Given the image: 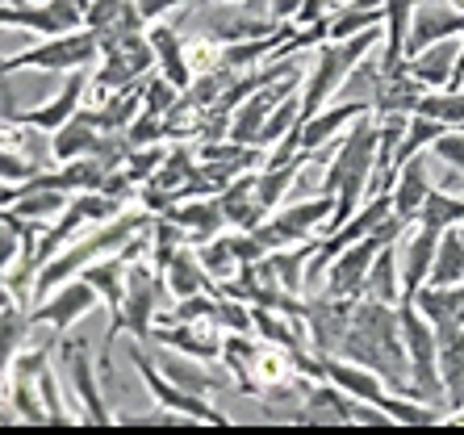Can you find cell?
<instances>
[{
	"mask_svg": "<svg viewBox=\"0 0 464 435\" xmlns=\"http://www.w3.org/2000/svg\"><path fill=\"white\" fill-rule=\"evenodd\" d=\"M456 54H460L456 38H443V43H431L427 51H419V54H406V63L401 67H406L422 88H452Z\"/></svg>",
	"mask_w": 464,
	"mask_h": 435,
	"instance_id": "obj_11",
	"label": "cell"
},
{
	"mask_svg": "<svg viewBox=\"0 0 464 435\" xmlns=\"http://www.w3.org/2000/svg\"><path fill=\"white\" fill-rule=\"evenodd\" d=\"M84 92H88V76L84 72H72L67 76V84L54 92L46 105H38V109H25V113H17V126H34V130H59L63 121H72L80 113V105H84Z\"/></svg>",
	"mask_w": 464,
	"mask_h": 435,
	"instance_id": "obj_8",
	"label": "cell"
},
{
	"mask_svg": "<svg viewBox=\"0 0 464 435\" xmlns=\"http://www.w3.org/2000/svg\"><path fill=\"white\" fill-rule=\"evenodd\" d=\"M97 302H101V294L84 276H80V281H63L59 289H51V294L38 302V310H30V323H51L54 331H63V326H72L76 318H84Z\"/></svg>",
	"mask_w": 464,
	"mask_h": 435,
	"instance_id": "obj_6",
	"label": "cell"
},
{
	"mask_svg": "<svg viewBox=\"0 0 464 435\" xmlns=\"http://www.w3.org/2000/svg\"><path fill=\"white\" fill-rule=\"evenodd\" d=\"M197 260H201V268H206L218 285L230 281V276L243 268V264L235 260V251H230V235H227V239H218V235H214V239L197 243Z\"/></svg>",
	"mask_w": 464,
	"mask_h": 435,
	"instance_id": "obj_30",
	"label": "cell"
},
{
	"mask_svg": "<svg viewBox=\"0 0 464 435\" xmlns=\"http://www.w3.org/2000/svg\"><path fill=\"white\" fill-rule=\"evenodd\" d=\"M30 331V314L17 310V302L0 310V372L13 364V356L22 352V335Z\"/></svg>",
	"mask_w": 464,
	"mask_h": 435,
	"instance_id": "obj_31",
	"label": "cell"
},
{
	"mask_svg": "<svg viewBox=\"0 0 464 435\" xmlns=\"http://www.w3.org/2000/svg\"><path fill=\"white\" fill-rule=\"evenodd\" d=\"M101 43L97 30H67V34H51L43 46H25L22 54H9L0 59V72H13V67H34V72H84L92 59H97Z\"/></svg>",
	"mask_w": 464,
	"mask_h": 435,
	"instance_id": "obj_2",
	"label": "cell"
},
{
	"mask_svg": "<svg viewBox=\"0 0 464 435\" xmlns=\"http://www.w3.org/2000/svg\"><path fill=\"white\" fill-rule=\"evenodd\" d=\"M411 302L431 318V326L464 323V285H422Z\"/></svg>",
	"mask_w": 464,
	"mask_h": 435,
	"instance_id": "obj_20",
	"label": "cell"
},
{
	"mask_svg": "<svg viewBox=\"0 0 464 435\" xmlns=\"http://www.w3.org/2000/svg\"><path fill=\"white\" fill-rule=\"evenodd\" d=\"M427 285H464V239L456 230H443L440 247H435V264Z\"/></svg>",
	"mask_w": 464,
	"mask_h": 435,
	"instance_id": "obj_25",
	"label": "cell"
},
{
	"mask_svg": "<svg viewBox=\"0 0 464 435\" xmlns=\"http://www.w3.org/2000/svg\"><path fill=\"white\" fill-rule=\"evenodd\" d=\"M188 243V230L176 222V218L160 214V222H151V251H155V272H163L172 264V256Z\"/></svg>",
	"mask_w": 464,
	"mask_h": 435,
	"instance_id": "obj_29",
	"label": "cell"
},
{
	"mask_svg": "<svg viewBox=\"0 0 464 435\" xmlns=\"http://www.w3.org/2000/svg\"><path fill=\"white\" fill-rule=\"evenodd\" d=\"M92 289L101 294V302L118 314L121 310V297H126V260L121 256H109V260H92L84 272H80Z\"/></svg>",
	"mask_w": 464,
	"mask_h": 435,
	"instance_id": "obj_22",
	"label": "cell"
},
{
	"mask_svg": "<svg viewBox=\"0 0 464 435\" xmlns=\"http://www.w3.org/2000/svg\"><path fill=\"white\" fill-rule=\"evenodd\" d=\"M218 326H227L235 335H251V302H235V297H222L218 294V314H214Z\"/></svg>",
	"mask_w": 464,
	"mask_h": 435,
	"instance_id": "obj_34",
	"label": "cell"
},
{
	"mask_svg": "<svg viewBox=\"0 0 464 435\" xmlns=\"http://www.w3.org/2000/svg\"><path fill=\"white\" fill-rule=\"evenodd\" d=\"M364 297H377V302L398 305L401 302V268H398V251L393 243L377 251V260L368 268V281H364Z\"/></svg>",
	"mask_w": 464,
	"mask_h": 435,
	"instance_id": "obj_21",
	"label": "cell"
},
{
	"mask_svg": "<svg viewBox=\"0 0 464 435\" xmlns=\"http://www.w3.org/2000/svg\"><path fill=\"white\" fill-rule=\"evenodd\" d=\"M206 5H243V0H206Z\"/></svg>",
	"mask_w": 464,
	"mask_h": 435,
	"instance_id": "obj_43",
	"label": "cell"
},
{
	"mask_svg": "<svg viewBox=\"0 0 464 435\" xmlns=\"http://www.w3.org/2000/svg\"><path fill=\"white\" fill-rule=\"evenodd\" d=\"M440 235L443 230H431V227H422V222L411 227V243H406V256H401V302H411L422 285H427L431 264H435V247H440Z\"/></svg>",
	"mask_w": 464,
	"mask_h": 435,
	"instance_id": "obj_10",
	"label": "cell"
},
{
	"mask_svg": "<svg viewBox=\"0 0 464 435\" xmlns=\"http://www.w3.org/2000/svg\"><path fill=\"white\" fill-rule=\"evenodd\" d=\"M197 176V160H193V151L188 147H176V151H168L163 155V163H160V172L147 180L151 188H160V193H172V188H180L184 180H193Z\"/></svg>",
	"mask_w": 464,
	"mask_h": 435,
	"instance_id": "obj_28",
	"label": "cell"
},
{
	"mask_svg": "<svg viewBox=\"0 0 464 435\" xmlns=\"http://www.w3.org/2000/svg\"><path fill=\"white\" fill-rule=\"evenodd\" d=\"M456 235H460V239H464V222H460V227H456Z\"/></svg>",
	"mask_w": 464,
	"mask_h": 435,
	"instance_id": "obj_46",
	"label": "cell"
},
{
	"mask_svg": "<svg viewBox=\"0 0 464 435\" xmlns=\"http://www.w3.org/2000/svg\"><path fill=\"white\" fill-rule=\"evenodd\" d=\"M214 318H201V326L197 323H180V326H163V331H155V343L160 348H176V352H188V356L197 360H214L222 356V339H218L214 331Z\"/></svg>",
	"mask_w": 464,
	"mask_h": 435,
	"instance_id": "obj_12",
	"label": "cell"
},
{
	"mask_svg": "<svg viewBox=\"0 0 464 435\" xmlns=\"http://www.w3.org/2000/svg\"><path fill=\"white\" fill-rule=\"evenodd\" d=\"M188 25H193V34H201L206 43L230 46V43H243V38H259V34H276L285 22L251 17L243 5H206V0H197V9L188 13Z\"/></svg>",
	"mask_w": 464,
	"mask_h": 435,
	"instance_id": "obj_3",
	"label": "cell"
},
{
	"mask_svg": "<svg viewBox=\"0 0 464 435\" xmlns=\"http://www.w3.org/2000/svg\"><path fill=\"white\" fill-rule=\"evenodd\" d=\"M297 121H302V97L293 92V97H285L281 105H276V109L268 113V118H264L256 147H259V151H264V147H276V142H281L285 134H289L293 126H297Z\"/></svg>",
	"mask_w": 464,
	"mask_h": 435,
	"instance_id": "obj_27",
	"label": "cell"
},
{
	"mask_svg": "<svg viewBox=\"0 0 464 435\" xmlns=\"http://www.w3.org/2000/svg\"><path fill=\"white\" fill-rule=\"evenodd\" d=\"M155 369L172 381V385H180V390H193V393H209V390H222V385H227V381L214 377V372H209L197 356H188V352H176V348H163L160 360H155Z\"/></svg>",
	"mask_w": 464,
	"mask_h": 435,
	"instance_id": "obj_16",
	"label": "cell"
},
{
	"mask_svg": "<svg viewBox=\"0 0 464 435\" xmlns=\"http://www.w3.org/2000/svg\"><path fill=\"white\" fill-rule=\"evenodd\" d=\"M214 314H218V297H206V294L180 297V305H176V323H201V318H214Z\"/></svg>",
	"mask_w": 464,
	"mask_h": 435,
	"instance_id": "obj_38",
	"label": "cell"
},
{
	"mask_svg": "<svg viewBox=\"0 0 464 435\" xmlns=\"http://www.w3.org/2000/svg\"><path fill=\"white\" fill-rule=\"evenodd\" d=\"M25 256V243L22 235L9 227V222H0V285H5V276L13 272V264Z\"/></svg>",
	"mask_w": 464,
	"mask_h": 435,
	"instance_id": "obj_37",
	"label": "cell"
},
{
	"mask_svg": "<svg viewBox=\"0 0 464 435\" xmlns=\"http://www.w3.org/2000/svg\"><path fill=\"white\" fill-rule=\"evenodd\" d=\"M63 356H67V369H72V381H76L80 402H84V423H109L113 414L105 411V398H101L97 372H92V360H88L84 343H67Z\"/></svg>",
	"mask_w": 464,
	"mask_h": 435,
	"instance_id": "obj_15",
	"label": "cell"
},
{
	"mask_svg": "<svg viewBox=\"0 0 464 435\" xmlns=\"http://www.w3.org/2000/svg\"><path fill=\"white\" fill-rule=\"evenodd\" d=\"M180 5H197V0H139V13H142V22H160V17H168Z\"/></svg>",
	"mask_w": 464,
	"mask_h": 435,
	"instance_id": "obj_40",
	"label": "cell"
},
{
	"mask_svg": "<svg viewBox=\"0 0 464 435\" xmlns=\"http://www.w3.org/2000/svg\"><path fill=\"white\" fill-rule=\"evenodd\" d=\"M9 218H13V214H9V209H5V201H0V222H9Z\"/></svg>",
	"mask_w": 464,
	"mask_h": 435,
	"instance_id": "obj_44",
	"label": "cell"
},
{
	"mask_svg": "<svg viewBox=\"0 0 464 435\" xmlns=\"http://www.w3.org/2000/svg\"><path fill=\"white\" fill-rule=\"evenodd\" d=\"M331 5H347V0H331Z\"/></svg>",
	"mask_w": 464,
	"mask_h": 435,
	"instance_id": "obj_47",
	"label": "cell"
},
{
	"mask_svg": "<svg viewBox=\"0 0 464 435\" xmlns=\"http://www.w3.org/2000/svg\"><path fill=\"white\" fill-rule=\"evenodd\" d=\"M176 105H180V88H176L172 80L155 76V80H147V84H142V109H151V113L168 118Z\"/></svg>",
	"mask_w": 464,
	"mask_h": 435,
	"instance_id": "obj_33",
	"label": "cell"
},
{
	"mask_svg": "<svg viewBox=\"0 0 464 435\" xmlns=\"http://www.w3.org/2000/svg\"><path fill=\"white\" fill-rule=\"evenodd\" d=\"M147 43H151V51H155V63L163 67V80H172L180 92L193 84V67H188V59H184V38L172 30V25L151 22Z\"/></svg>",
	"mask_w": 464,
	"mask_h": 435,
	"instance_id": "obj_14",
	"label": "cell"
},
{
	"mask_svg": "<svg viewBox=\"0 0 464 435\" xmlns=\"http://www.w3.org/2000/svg\"><path fill=\"white\" fill-rule=\"evenodd\" d=\"M38 390H43V402L51 406V411H46V419H51V423H76V414H67L63 406H59V385H54V372L51 369L38 377Z\"/></svg>",
	"mask_w": 464,
	"mask_h": 435,
	"instance_id": "obj_39",
	"label": "cell"
},
{
	"mask_svg": "<svg viewBox=\"0 0 464 435\" xmlns=\"http://www.w3.org/2000/svg\"><path fill=\"white\" fill-rule=\"evenodd\" d=\"M142 227H147V218L142 214H118V218H109V222H101L97 230H88L84 239H72L59 256H51V260L38 268L34 289H30L34 302H43V297L51 294V289H59L67 276H80L92 260H101V256H109V251H118V247H126L130 235H139Z\"/></svg>",
	"mask_w": 464,
	"mask_h": 435,
	"instance_id": "obj_1",
	"label": "cell"
},
{
	"mask_svg": "<svg viewBox=\"0 0 464 435\" xmlns=\"http://www.w3.org/2000/svg\"><path fill=\"white\" fill-rule=\"evenodd\" d=\"M431 188H435V180H431V151H422V155H414L411 163H401L398 176H393V188H389V197H393V214H401V218H411V222H414Z\"/></svg>",
	"mask_w": 464,
	"mask_h": 435,
	"instance_id": "obj_9",
	"label": "cell"
},
{
	"mask_svg": "<svg viewBox=\"0 0 464 435\" xmlns=\"http://www.w3.org/2000/svg\"><path fill=\"white\" fill-rule=\"evenodd\" d=\"M139 113H142V88H118V92L105 101V109H97L92 118H97L101 130H126Z\"/></svg>",
	"mask_w": 464,
	"mask_h": 435,
	"instance_id": "obj_26",
	"label": "cell"
},
{
	"mask_svg": "<svg viewBox=\"0 0 464 435\" xmlns=\"http://www.w3.org/2000/svg\"><path fill=\"white\" fill-rule=\"evenodd\" d=\"M163 281H168V294L172 297H193V294H206V289H218V281L201 268L197 251H188V247H180L172 256V264L163 268Z\"/></svg>",
	"mask_w": 464,
	"mask_h": 435,
	"instance_id": "obj_19",
	"label": "cell"
},
{
	"mask_svg": "<svg viewBox=\"0 0 464 435\" xmlns=\"http://www.w3.org/2000/svg\"><path fill=\"white\" fill-rule=\"evenodd\" d=\"M0 121H5V105H0Z\"/></svg>",
	"mask_w": 464,
	"mask_h": 435,
	"instance_id": "obj_48",
	"label": "cell"
},
{
	"mask_svg": "<svg viewBox=\"0 0 464 435\" xmlns=\"http://www.w3.org/2000/svg\"><path fill=\"white\" fill-rule=\"evenodd\" d=\"M130 360H134V369H139L142 385L151 390L155 406H163V411H176V414H184V419H201V423L227 427V414H218L214 406L206 402V393H193V390H180V385H172V381L155 369L151 360L142 356V348H130Z\"/></svg>",
	"mask_w": 464,
	"mask_h": 435,
	"instance_id": "obj_4",
	"label": "cell"
},
{
	"mask_svg": "<svg viewBox=\"0 0 464 435\" xmlns=\"http://www.w3.org/2000/svg\"><path fill=\"white\" fill-rule=\"evenodd\" d=\"M97 142H101V126L97 118L88 113V109H80L72 121H63L59 130H54V142H51V151L59 163H72L80 160V155H92L97 151Z\"/></svg>",
	"mask_w": 464,
	"mask_h": 435,
	"instance_id": "obj_18",
	"label": "cell"
},
{
	"mask_svg": "<svg viewBox=\"0 0 464 435\" xmlns=\"http://www.w3.org/2000/svg\"><path fill=\"white\" fill-rule=\"evenodd\" d=\"M168 218H176L184 230H188V243H206L214 235H222L227 227V214H222V201H209V197H188V201H176L168 209Z\"/></svg>",
	"mask_w": 464,
	"mask_h": 435,
	"instance_id": "obj_13",
	"label": "cell"
},
{
	"mask_svg": "<svg viewBox=\"0 0 464 435\" xmlns=\"http://www.w3.org/2000/svg\"><path fill=\"white\" fill-rule=\"evenodd\" d=\"M297 13H302V0H272L268 17L272 22H297Z\"/></svg>",
	"mask_w": 464,
	"mask_h": 435,
	"instance_id": "obj_41",
	"label": "cell"
},
{
	"mask_svg": "<svg viewBox=\"0 0 464 435\" xmlns=\"http://www.w3.org/2000/svg\"><path fill=\"white\" fill-rule=\"evenodd\" d=\"M464 34V13L456 9L452 0H431V5H414V22H411V38H406V54L427 51L431 43L456 38Z\"/></svg>",
	"mask_w": 464,
	"mask_h": 435,
	"instance_id": "obj_7",
	"label": "cell"
},
{
	"mask_svg": "<svg viewBox=\"0 0 464 435\" xmlns=\"http://www.w3.org/2000/svg\"><path fill=\"white\" fill-rule=\"evenodd\" d=\"M452 88H464V43H460V54H456V72H452Z\"/></svg>",
	"mask_w": 464,
	"mask_h": 435,
	"instance_id": "obj_42",
	"label": "cell"
},
{
	"mask_svg": "<svg viewBox=\"0 0 464 435\" xmlns=\"http://www.w3.org/2000/svg\"><path fill=\"white\" fill-rule=\"evenodd\" d=\"M160 163H163V151L155 147V142H147V147H134V151L126 155V163H121V172L134 180V185H147L155 172H160Z\"/></svg>",
	"mask_w": 464,
	"mask_h": 435,
	"instance_id": "obj_32",
	"label": "cell"
},
{
	"mask_svg": "<svg viewBox=\"0 0 464 435\" xmlns=\"http://www.w3.org/2000/svg\"><path fill=\"white\" fill-rule=\"evenodd\" d=\"M352 305H356V297H318V302H305V331H310V343L318 356L339 352V343L347 335V323H352Z\"/></svg>",
	"mask_w": 464,
	"mask_h": 435,
	"instance_id": "obj_5",
	"label": "cell"
},
{
	"mask_svg": "<svg viewBox=\"0 0 464 435\" xmlns=\"http://www.w3.org/2000/svg\"><path fill=\"white\" fill-rule=\"evenodd\" d=\"M72 197L59 193V188H43V185H17V197L9 201V209L17 218H30V222H43V218L63 214Z\"/></svg>",
	"mask_w": 464,
	"mask_h": 435,
	"instance_id": "obj_23",
	"label": "cell"
},
{
	"mask_svg": "<svg viewBox=\"0 0 464 435\" xmlns=\"http://www.w3.org/2000/svg\"><path fill=\"white\" fill-rule=\"evenodd\" d=\"M218 201H222V214H227V227H238V230H256L259 222H264V206L256 201V176L243 172L235 176L222 193H218Z\"/></svg>",
	"mask_w": 464,
	"mask_h": 435,
	"instance_id": "obj_17",
	"label": "cell"
},
{
	"mask_svg": "<svg viewBox=\"0 0 464 435\" xmlns=\"http://www.w3.org/2000/svg\"><path fill=\"white\" fill-rule=\"evenodd\" d=\"M46 356H51V343H43V348H34V352H17L13 356V381H38L46 372Z\"/></svg>",
	"mask_w": 464,
	"mask_h": 435,
	"instance_id": "obj_36",
	"label": "cell"
},
{
	"mask_svg": "<svg viewBox=\"0 0 464 435\" xmlns=\"http://www.w3.org/2000/svg\"><path fill=\"white\" fill-rule=\"evenodd\" d=\"M452 5H456V9H460V13H464V0H452Z\"/></svg>",
	"mask_w": 464,
	"mask_h": 435,
	"instance_id": "obj_45",
	"label": "cell"
},
{
	"mask_svg": "<svg viewBox=\"0 0 464 435\" xmlns=\"http://www.w3.org/2000/svg\"><path fill=\"white\" fill-rule=\"evenodd\" d=\"M431 155L440 163H448V168H456V172H464V126H448L431 142Z\"/></svg>",
	"mask_w": 464,
	"mask_h": 435,
	"instance_id": "obj_35",
	"label": "cell"
},
{
	"mask_svg": "<svg viewBox=\"0 0 464 435\" xmlns=\"http://www.w3.org/2000/svg\"><path fill=\"white\" fill-rule=\"evenodd\" d=\"M414 222H422V227H431V230H456L464 222V197L448 193V188H431Z\"/></svg>",
	"mask_w": 464,
	"mask_h": 435,
	"instance_id": "obj_24",
	"label": "cell"
}]
</instances>
